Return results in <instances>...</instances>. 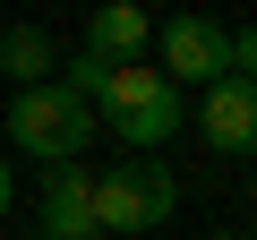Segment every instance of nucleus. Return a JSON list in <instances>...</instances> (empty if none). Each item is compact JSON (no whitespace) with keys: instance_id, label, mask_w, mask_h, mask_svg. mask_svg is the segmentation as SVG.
<instances>
[{"instance_id":"4","label":"nucleus","mask_w":257,"mask_h":240,"mask_svg":"<svg viewBox=\"0 0 257 240\" xmlns=\"http://www.w3.org/2000/svg\"><path fill=\"white\" fill-rule=\"evenodd\" d=\"M155 52H163V86H214V77H231V26H214V18H163Z\"/></svg>"},{"instance_id":"5","label":"nucleus","mask_w":257,"mask_h":240,"mask_svg":"<svg viewBox=\"0 0 257 240\" xmlns=\"http://www.w3.org/2000/svg\"><path fill=\"white\" fill-rule=\"evenodd\" d=\"M35 214H43V240H103L94 231V172L86 163H52Z\"/></svg>"},{"instance_id":"8","label":"nucleus","mask_w":257,"mask_h":240,"mask_svg":"<svg viewBox=\"0 0 257 240\" xmlns=\"http://www.w3.org/2000/svg\"><path fill=\"white\" fill-rule=\"evenodd\" d=\"M0 69L18 77V94H26V86H52V69H60L52 26H0Z\"/></svg>"},{"instance_id":"7","label":"nucleus","mask_w":257,"mask_h":240,"mask_svg":"<svg viewBox=\"0 0 257 240\" xmlns=\"http://www.w3.org/2000/svg\"><path fill=\"white\" fill-rule=\"evenodd\" d=\"M146 43H155V18H146V9H128V0H111V9L86 18V52H94L103 69H138Z\"/></svg>"},{"instance_id":"9","label":"nucleus","mask_w":257,"mask_h":240,"mask_svg":"<svg viewBox=\"0 0 257 240\" xmlns=\"http://www.w3.org/2000/svg\"><path fill=\"white\" fill-rule=\"evenodd\" d=\"M231 77H240V86H257V26H240V35H231Z\"/></svg>"},{"instance_id":"11","label":"nucleus","mask_w":257,"mask_h":240,"mask_svg":"<svg viewBox=\"0 0 257 240\" xmlns=\"http://www.w3.org/2000/svg\"><path fill=\"white\" fill-rule=\"evenodd\" d=\"M206 240H240V231H206Z\"/></svg>"},{"instance_id":"1","label":"nucleus","mask_w":257,"mask_h":240,"mask_svg":"<svg viewBox=\"0 0 257 240\" xmlns=\"http://www.w3.org/2000/svg\"><path fill=\"white\" fill-rule=\"evenodd\" d=\"M189 120V94L163 86V69H111V86L94 94V129L120 138L128 155H155L163 138H180Z\"/></svg>"},{"instance_id":"6","label":"nucleus","mask_w":257,"mask_h":240,"mask_svg":"<svg viewBox=\"0 0 257 240\" xmlns=\"http://www.w3.org/2000/svg\"><path fill=\"white\" fill-rule=\"evenodd\" d=\"M197 129H206V146H214V155H257V86L214 77V86H206V103H197Z\"/></svg>"},{"instance_id":"2","label":"nucleus","mask_w":257,"mask_h":240,"mask_svg":"<svg viewBox=\"0 0 257 240\" xmlns=\"http://www.w3.org/2000/svg\"><path fill=\"white\" fill-rule=\"evenodd\" d=\"M9 138H18V146H26L43 172H52V163H77V155H86L103 129H94V111H86V103H77L60 77H52V86H26V94L9 103Z\"/></svg>"},{"instance_id":"10","label":"nucleus","mask_w":257,"mask_h":240,"mask_svg":"<svg viewBox=\"0 0 257 240\" xmlns=\"http://www.w3.org/2000/svg\"><path fill=\"white\" fill-rule=\"evenodd\" d=\"M0 214H9V163H0Z\"/></svg>"},{"instance_id":"3","label":"nucleus","mask_w":257,"mask_h":240,"mask_svg":"<svg viewBox=\"0 0 257 240\" xmlns=\"http://www.w3.org/2000/svg\"><path fill=\"white\" fill-rule=\"evenodd\" d=\"M180 206V180L155 155H120L111 172H94V231H155Z\"/></svg>"}]
</instances>
